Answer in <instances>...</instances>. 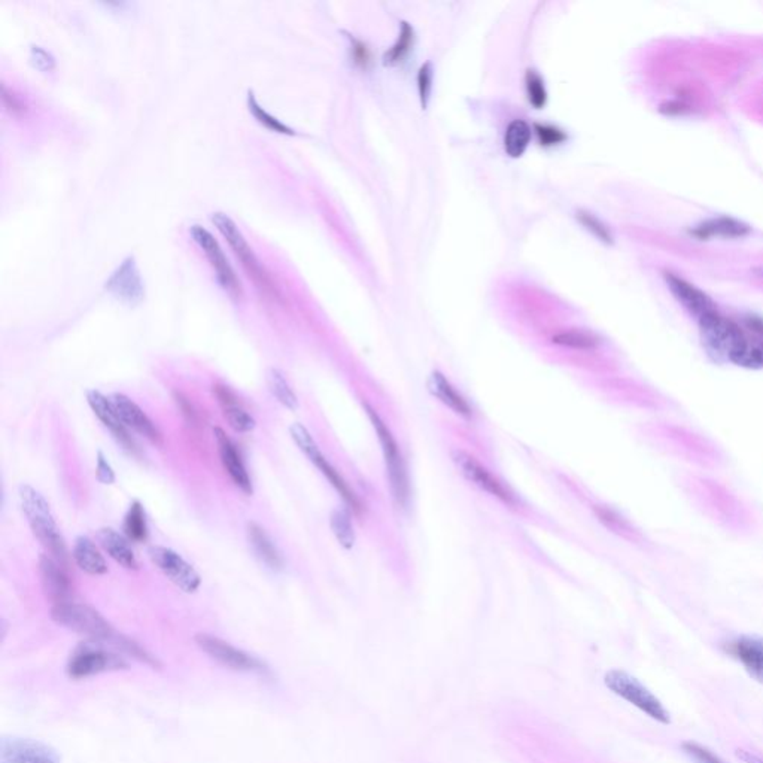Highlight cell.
Segmentation results:
<instances>
[{
  "label": "cell",
  "mask_w": 763,
  "mask_h": 763,
  "mask_svg": "<svg viewBox=\"0 0 763 763\" xmlns=\"http://www.w3.org/2000/svg\"><path fill=\"white\" fill-rule=\"evenodd\" d=\"M215 438H217L218 452L221 458L222 467L226 469L227 473L233 480V484L245 493V495H253V482L249 477L246 467H245L239 452L236 449L235 443L231 442L230 438L227 437L224 429H213Z\"/></svg>",
  "instance_id": "obj_18"
},
{
  "label": "cell",
  "mask_w": 763,
  "mask_h": 763,
  "mask_svg": "<svg viewBox=\"0 0 763 763\" xmlns=\"http://www.w3.org/2000/svg\"><path fill=\"white\" fill-rule=\"evenodd\" d=\"M19 498L35 537L50 552L51 558H54L60 565L68 568V549L46 497L30 485H21Z\"/></svg>",
  "instance_id": "obj_1"
},
{
  "label": "cell",
  "mask_w": 763,
  "mask_h": 763,
  "mask_svg": "<svg viewBox=\"0 0 763 763\" xmlns=\"http://www.w3.org/2000/svg\"><path fill=\"white\" fill-rule=\"evenodd\" d=\"M62 756L42 741L21 736H4L0 740V763H60Z\"/></svg>",
  "instance_id": "obj_11"
},
{
  "label": "cell",
  "mask_w": 763,
  "mask_h": 763,
  "mask_svg": "<svg viewBox=\"0 0 763 763\" xmlns=\"http://www.w3.org/2000/svg\"><path fill=\"white\" fill-rule=\"evenodd\" d=\"M525 87H527L529 104H533L535 109L544 108L547 102V91L542 77L534 70H528L527 77H525Z\"/></svg>",
  "instance_id": "obj_34"
},
{
  "label": "cell",
  "mask_w": 763,
  "mask_h": 763,
  "mask_svg": "<svg viewBox=\"0 0 763 763\" xmlns=\"http://www.w3.org/2000/svg\"><path fill=\"white\" fill-rule=\"evenodd\" d=\"M452 461L455 462L456 469L460 470L470 484L475 485L480 491L489 493L491 497L497 498L500 502L509 506H516V498L500 480L495 479L475 456L464 451L452 452Z\"/></svg>",
  "instance_id": "obj_13"
},
{
  "label": "cell",
  "mask_w": 763,
  "mask_h": 763,
  "mask_svg": "<svg viewBox=\"0 0 763 763\" xmlns=\"http://www.w3.org/2000/svg\"><path fill=\"white\" fill-rule=\"evenodd\" d=\"M604 684L611 693L640 709L647 717L660 725H671V714L662 701L633 674L624 669H610L605 673Z\"/></svg>",
  "instance_id": "obj_3"
},
{
  "label": "cell",
  "mask_w": 763,
  "mask_h": 763,
  "mask_svg": "<svg viewBox=\"0 0 763 763\" xmlns=\"http://www.w3.org/2000/svg\"><path fill=\"white\" fill-rule=\"evenodd\" d=\"M352 44V59L355 62L357 66L360 68L367 69L369 68V64H370V51L367 48L362 42L355 41L353 39Z\"/></svg>",
  "instance_id": "obj_45"
},
{
  "label": "cell",
  "mask_w": 763,
  "mask_h": 763,
  "mask_svg": "<svg viewBox=\"0 0 763 763\" xmlns=\"http://www.w3.org/2000/svg\"><path fill=\"white\" fill-rule=\"evenodd\" d=\"M747 326L750 327V330H753L754 333H758V335L763 336V321L762 319H760V318H747Z\"/></svg>",
  "instance_id": "obj_47"
},
{
  "label": "cell",
  "mask_w": 763,
  "mask_h": 763,
  "mask_svg": "<svg viewBox=\"0 0 763 763\" xmlns=\"http://www.w3.org/2000/svg\"><path fill=\"white\" fill-rule=\"evenodd\" d=\"M100 547L112 558L115 562L127 569H137L139 564L136 560L135 552L121 534L112 528H102L95 534Z\"/></svg>",
  "instance_id": "obj_21"
},
{
  "label": "cell",
  "mask_w": 763,
  "mask_h": 763,
  "mask_svg": "<svg viewBox=\"0 0 763 763\" xmlns=\"http://www.w3.org/2000/svg\"><path fill=\"white\" fill-rule=\"evenodd\" d=\"M538 142L543 146H555L567 140V135L560 130L558 127L547 126V124H535Z\"/></svg>",
  "instance_id": "obj_38"
},
{
  "label": "cell",
  "mask_w": 763,
  "mask_h": 763,
  "mask_svg": "<svg viewBox=\"0 0 763 763\" xmlns=\"http://www.w3.org/2000/svg\"><path fill=\"white\" fill-rule=\"evenodd\" d=\"M595 513L596 516L600 518L602 524L607 525L610 529H613L616 533H624L625 529H626V525H625L624 520L618 518V516H616L613 511L609 510V509H604V507H596Z\"/></svg>",
  "instance_id": "obj_43"
},
{
  "label": "cell",
  "mask_w": 763,
  "mask_h": 763,
  "mask_svg": "<svg viewBox=\"0 0 763 763\" xmlns=\"http://www.w3.org/2000/svg\"><path fill=\"white\" fill-rule=\"evenodd\" d=\"M531 142V127L524 120H515L507 127L504 135V149L511 159H519L524 155Z\"/></svg>",
  "instance_id": "obj_26"
},
{
  "label": "cell",
  "mask_w": 763,
  "mask_h": 763,
  "mask_svg": "<svg viewBox=\"0 0 763 763\" xmlns=\"http://www.w3.org/2000/svg\"><path fill=\"white\" fill-rule=\"evenodd\" d=\"M211 218H212V222L217 226L220 233L230 244L231 249L235 251L236 257L239 258L249 278L253 280L255 286L260 289V293L262 295H266L267 298H270V300L280 302L279 289H278L275 282L271 279L270 273L264 269L261 261L258 260L257 255L253 253V249L249 246L248 242L245 239V236L242 235V231L236 226V222L228 215L221 212L212 213V217Z\"/></svg>",
  "instance_id": "obj_2"
},
{
  "label": "cell",
  "mask_w": 763,
  "mask_h": 763,
  "mask_svg": "<svg viewBox=\"0 0 763 763\" xmlns=\"http://www.w3.org/2000/svg\"><path fill=\"white\" fill-rule=\"evenodd\" d=\"M124 534L127 540L133 543H144L148 538V524L145 515L144 506L139 502H133L124 518Z\"/></svg>",
  "instance_id": "obj_28"
},
{
  "label": "cell",
  "mask_w": 763,
  "mask_h": 763,
  "mask_svg": "<svg viewBox=\"0 0 763 763\" xmlns=\"http://www.w3.org/2000/svg\"><path fill=\"white\" fill-rule=\"evenodd\" d=\"M42 586L46 595L55 604L69 602L72 596V583L68 576V568L60 565L50 555H42L39 560Z\"/></svg>",
  "instance_id": "obj_16"
},
{
  "label": "cell",
  "mask_w": 763,
  "mask_h": 763,
  "mask_svg": "<svg viewBox=\"0 0 763 763\" xmlns=\"http://www.w3.org/2000/svg\"><path fill=\"white\" fill-rule=\"evenodd\" d=\"M413 44H415V30H413L411 24L402 21V32H400L398 41L385 54V64L386 66L402 64L407 59V55L411 54V51L413 50Z\"/></svg>",
  "instance_id": "obj_30"
},
{
  "label": "cell",
  "mask_w": 763,
  "mask_h": 763,
  "mask_svg": "<svg viewBox=\"0 0 763 763\" xmlns=\"http://www.w3.org/2000/svg\"><path fill=\"white\" fill-rule=\"evenodd\" d=\"M129 668V662L120 651L104 643H81L69 656L66 673L72 680L93 677L104 673H115Z\"/></svg>",
  "instance_id": "obj_6"
},
{
  "label": "cell",
  "mask_w": 763,
  "mask_h": 763,
  "mask_svg": "<svg viewBox=\"0 0 763 763\" xmlns=\"http://www.w3.org/2000/svg\"><path fill=\"white\" fill-rule=\"evenodd\" d=\"M736 758L740 759L741 762L744 763H763V756L760 754L750 751V750L738 749L735 751Z\"/></svg>",
  "instance_id": "obj_46"
},
{
  "label": "cell",
  "mask_w": 763,
  "mask_h": 763,
  "mask_svg": "<svg viewBox=\"0 0 763 763\" xmlns=\"http://www.w3.org/2000/svg\"><path fill=\"white\" fill-rule=\"evenodd\" d=\"M289 433H291V437H293L294 442L297 444L298 449L304 455L308 456L313 466L318 467V470L321 471L322 475L326 476V479L340 493V497L344 498V502L348 504L349 509L353 513L360 515L362 511L361 502L358 500L357 495L353 493L352 489L349 488V485L344 482V477L337 473L335 467L327 461L326 456L322 455L321 449L318 446L317 442L313 440L308 428L297 422V424L291 425Z\"/></svg>",
  "instance_id": "obj_7"
},
{
  "label": "cell",
  "mask_w": 763,
  "mask_h": 763,
  "mask_svg": "<svg viewBox=\"0 0 763 763\" xmlns=\"http://www.w3.org/2000/svg\"><path fill=\"white\" fill-rule=\"evenodd\" d=\"M246 533H248L249 544H251L253 552H255V555L260 558L262 564H266L269 568L275 569V571L282 569V567H284L282 556H280L279 551L276 549L275 544L271 542L270 537L267 535L264 528H261L257 524H249Z\"/></svg>",
  "instance_id": "obj_24"
},
{
  "label": "cell",
  "mask_w": 763,
  "mask_h": 763,
  "mask_svg": "<svg viewBox=\"0 0 763 763\" xmlns=\"http://www.w3.org/2000/svg\"><path fill=\"white\" fill-rule=\"evenodd\" d=\"M665 279H667V284H668L671 293L674 294V297L677 298L678 302L682 303L683 306L689 312L693 313L695 317L702 318L717 311L714 303L709 300V295H705L701 289L696 288L682 278L667 273Z\"/></svg>",
  "instance_id": "obj_20"
},
{
  "label": "cell",
  "mask_w": 763,
  "mask_h": 763,
  "mask_svg": "<svg viewBox=\"0 0 763 763\" xmlns=\"http://www.w3.org/2000/svg\"><path fill=\"white\" fill-rule=\"evenodd\" d=\"M213 393L217 395L218 402L222 406V411L230 409L233 406H239V402H237L235 394L231 393L230 388H227L224 385H215L213 386Z\"/></svg>",
  "instance_id": "obj_44"
},
{
  "label": "cell",
  "mask_w": 763,
  "mask_h": 763,
  "mask_svg": "<svg viewBox=\"0 0 763 763\" xmlns=\"http://www.w3.org/2000/svg\"><path fill=\"white\" fill-rule=\"evenodd\" d=\"M87 402H88V406L91 407L93 413L112 433L113 437L117 438L118 442L121 443L122 446L129 451L136 452L135 442L127 431L126 425L122 424V420L120 419V416L113 407L112 400H108L104 394L95 391V389H91L87 393Z\"/></svg>",
  "instance_id": "obj_17"
},
{
  "label": "cell",
  "mask_w": 763,
  "mask_h": 763,
  "mask_svg": "<svg viewBox=\"0 0 763 763\" xmlns=\"http://www.w3.org/2000/svg\"><path fill=\"white\" fill-rule=\"evenodd\" d=\"M700 326L707 346L725 358H729L732 351L747 337L738 324L723 318L717 311L700 318Z\"/></svg>",
  "instance_id": "obj_12"
},
{
  "label": "cell",
  "mask_w": 763,
  "mask_h": 763,
  "mask_svg": "<svg viewBox=\"0 0 763 763\" xmlns=\"http://www.w3.org/2000/svg\"><path fill=\"white\" fill-rule=\"evenodd\" d=\"M428 389L438 402H442L452 411H455L456 415L462 418H470L473 415L470 404L452 386L451 382L440 371H434L433 375L429 376Z\"/></svg>",
  "instance_id": "obj_22"
},
{
  "label": "cell",
  "mask_w": 763,
  "mask_h": 763,
  "mask_svg": "<svg viewBox=\"0 0 763 763\" xmlns=\"http://www.w3.org/2000/svg\"><path fill=\"white\" fill-rule=\"evenodd\" d=\"M366 411L384 452L385 467L394 502L398 509H406L411 502V482L407 475L406 462L402 460V452L393 433L389 431L384 420L380 419V416L369 404H366Z\"/></svg>",
  "instance_id": "obj_5"
},
{
  "label": "cell",
  "mask_w": 763,
  "mask_h": 763,
  "mask_svg": "<svg viewBox=\"0 0 763 763\" xmlns=\"http://www.w3.org/2000/svg\"><path fill=\"white\" fill-rule=\"evenodd\" d=\"M149 560L163 573L169 582L187 593H195L202 585L200 574L179 553L163 546H153L148 551Z\"/></svg>",
  "instance_id": "obj_10"
},
{
  "label": "cell",
  "mask_w": 763,
  "mask_h": 763,
  "mask_svg": "<svg viewBox=\"0 0 763 763\" xmlns=\"http://www.w3.org/2000/svg\"><path fill=\"white\" fill-rule=\"evenodd\" d=\"M190 233L195 244L199 245L200 248L203 249V253H206L211 266L217 273V279L222 289L227 291L231 298L239 300L242 297V286H240L239 279H237L233 267L227 260L226 253L222 251L221 245L218 244V240L215 239V236L202 226L191 227Z\"/></svg>",
  "instance_id": "obj_9"
},
{
  "label": "cell",
  "mask_w": 763,
  "mask_h": 763,
  "mask_svg": "<svg viewBox=\"0 0 763 763\" xmlns=\"http://www.w3.org/2000/svg\"><path fill=\"white\" fill-rule=\"evenodd\" d=\"M692 233L696 237H700V239H709V237H713V236H720V237H741V236H745L749 233V227L742 224V222L732 220V218H717V220H711V221L701 224Z\"/></svg>",
  "instance_id": "obj_25"
},
{
  "label": "cell",
  "mask_w": 763,
  "mask_h": 763,
  "mask_svg": "<svg viewBox=\"0 0 763 763\" xmlns=\"http://www.w3.org/2000/svg\"><path fill=\"white\" fill-rule=\"evenodd\" d=\"M195 643L211 659L226 668L240 671V673L258 674L262 677L271 674L266 662H262L257 656L251 655L248 651H240L221 638L213 637L208 634H199L195 637Z\"/></svg>",
  "instance_id": "obj_8"
},
{
  "label": "cell",
  "mask_w": 763,
  "mask_h": 763,
  "mask_svg": "<svg viewBox=\"0 0 763 763\" xmlns=\"http://www.w3.org/2000/svg\"><path fill=\"white\" fill-rule=\"evenodd\" d=\"M431 87H433V69L431 64L425 63L420 66L418 72V91H419L420 104L424 109L428 106Z\"/></svg>",
  "instance_id": "obj_39"
},
{
  "label": "cell",
  "mask_w": 763,
  "mask_h": 763,
  "mask_svg": "<svg viewBox=\"0 0 763 763\" xmlns=\"http://www.w3.org/2000/svg\"><path fill=\"white\" fill-rule=\"evenodd\" d=\"M95 477L99 480L100 484L104 485H112L115 482V473H113V469L109 464L108 460H106V456L99 452L97 453V467H95Z\"/></svg>",
  "instance_id": "obj_42"
},
{
  "label": "cell",
  "mask_w": 763,
  "mask_h": 763,
  "mask_svg": "<svg viewBox=\"0 0 763 763\" xmlns=\"http://www.w3.org/2000/svg\"><path fill=\"white\" fill-rule=\"evenodd\" d=\"M552 342L562 348L577 349V351H592L598 346L595 336L582 330L560 331L552 337Z\"/></svg>",
  "instance_id": "obj_32"
},
{
  "label": "cell",
  "mask_w": 763,
  "mask_h": 763,
  "mask_svg": "<svg viewBox=\"0 0 763 763\" xmlns=\"http://www.w3.org/2000/svg\"><path fill=\"white\" fill-rule=\"evenodd\" d=\"M2 102L4 108L15 117H23L28 112V104L24 102L21 95H17L14 90L8 88L6 84H2Z\"/></svg>",
  "instance_id": "obj_37"
},
{
  "label": "cell",
  "mask_w": 763,
  "mask_h": 763,
  "mask_svg": "<svg viewBox=\"0 0 763 763\" xmlns=\"http://www.w3.org/2000/svg\"><path fill=\"white\" fill-rule=\"evenodd\" d=\"M727 360L745 369H763V340L745 337Z\"/></svg>",
  "instance_id": "obj_27"
},
{
  "label": "cell",
  "mask_w": 763,
  "mask_h": 763,
  "mask_svg": "<svg viewBox=\"0 0 763 763\" xmlns=\"http://www.w3.org/2000/svg\"><path fill=\"white\" fill-rule=\"evenodd\" d=\"M51 618L55 624L62 625L69 631L84 635L91 642L104 643L112 646L120 634L109 625L108 620L90 605L78 602L55 604L51 610Z\"/></svg>",
  "instance_id": "obj_4"
},
{
  "label": "cell",
  "mask_w": 763,
  "mask_h": 763,
  "mask_svg": "<svg viewBox=\"0 0 763 763\" xmlns=\"http://www.w3.org/2000/svg\"><path fill=\"white\" fill-rule=\"evenodd\" d=\"M331 529L335 533L340 546L344 549H352L355 544V533H353L352 520L346 509H337L331 515Z\"/></svg>",
  "instance_id": "obj_33"
},
{
  "label": "cell",
  "mask_w": 763,
  "mask_h": 763,
  "mask_svg": "<svg viewBox=\"0 0 763 763\" xmlns=\"http://www.w3.org/2000/svg\"><path fill=\"white\" fill-rule=\"evenodd\" d=\"M682 749L693 763H726L720 756L714 753L713 750H709L705 745L698 744L695 741L683 742Z\"/></svg>",
  "instance_id": "obj_36"
},
{
  "label": "cell",
  "mask_w": 763,
  "mask_h": 763,
  "mask_svg": "<svg viewBox=\"0 0 763 763\" xmlns=\"http://www.w3.org/2000/svg\"><path fill=\"white\" fill-rule=\"evenodd\" d=\"M267 385L270 389L271 395L289 411H297L298 398L289 386L288 382L278 369H270L267 371Z\"/></svg>",
  "instance_id": "obj_29"
},
{
  "label": "cell",
  "mask_w": 763,
  "mask_h": 763,
  "mask_svg": "<svg viewBox=\"0 0 763 763\" xmlns=\"http://www.w3.org/2000/svg\"><path fill=\"white\" fill-rule=\"evenodd\" d=\"M224 416H226L227 422H228L231 428L235 429L236 433H251L257 427V422H255L253 416L249 415L248 411H245V409H242L240 404L239 406L226 409Z\"/></svg>",
  "instance_id": "obj_35"
},
{
  "label": "cell",
  "mask_w": 763,
  "mask_h": 763,
  "mask_svg": "<svg viewBox=\"0 0 763 763\" xmlns=\"http://www.w3.org/2000/svg\"><path fill=\"white\" fill-rule=\"evenodd\" d=\"M248 109L251 115H253V117L255 118L261 126L269 129V130L275 131V133H280V135H297L291 127L286 126V124H284L280 120H278V118L273 117V115L267 112L266 109L262 108L261 104H258L257 97L253 95V91L251 90L248 91Z\"/></svg>",
  "instance_id": "obj_31"
},
{
  "label": "cell",
  "mask_w": 763,
  "mask_h": 763,
  "mask_svg": "<svg viewBox=\"0 0 763 763\" xmlns=\"http://www.w3.org/2000/svg\"><path fill=\"white\" fill-rule=\"evenodd\" d=\"M30 62L41 72H51L55 68L54 57L41 46H33L30 48Z\"/></svg>",
  "instance_id": "obj_41"
},
{
  "label": "cell",
  "mask_w": 763,
  "mask_h": 763,
  "mask_svg": "<svg viewBox=\"0 0 763 763\" xmlns=\"http://www.w3.org/2000/svg\"><path fill=\"white\" fill-rule=\"evenodd\" d=\"M754 273H756V275H754V276H759V278H763V267H759V269H756V270H754Z\"/></svg>",
  "instance_id": "obj_48"
},
{
  "label": "cell",
  "mask_w": 763,
  "mask_h": 763,
  "mask_svg": "<svg viewBox=\"0 0 763 763\" xmlns=\"http://www.w3.org/2000/svg\"><path fill=\"white\" fill-rule=\"evenodd\" d=\"M73 560L84 573L104 576L108 573V564L95 543L88 537H78L73 546Z\"/></svg>",
  "instance_id": "obj_23"
},
{
  "label": "cell",
  "mask_w": 763,
  "mask_h": 763,
  "mask_svg": "<svg viewBox=\"0 0 763 763\" xmlns=\"http://www.w3.org/2000/svg\"><path fill=\"white\" fill-rule=\"evenodd\" d=\"M722 649L732 659L740 662L749 677L763 684V638L758 635H738L723 643Z\"/></svg>",
  "instance_id": "obj_15"
},
{
  "label": "cell",
  "mask_w": 763,
  "mask_h": 763,
  "mask_svg": "<svg viewBox=\"0 0 763 763\" xmlns=\"http://www.w3.org/2000/svg\"><path fill=\"white\" fill-rule=\"evenodd\" d=\"M108 293L127 306L139 304L145 297V286L135 257H127L109 276L104 284Z\"/></svg>",
  "instance_id": "obj_14"
},
{
  "label": "cell",
  "mask_w": 763,
  "mask_h": 763,
  "mask_svg": "<svg viewBox=\"0 0 763 763\" xmlns=\"http://www.w3.org/2000/svg\"><path fill=\"white\" fill-rule=\"evenodd\" d=\"M112 404L118 416H120V419L122 420V424L126 425L127 428L135 429L136 433H139L140 435H144L157 444L162 443V434H160L159 428L133 400L122 395V394H115L112 397Z\"/></svg>",
  "instance_id": "obj_19"
},
{
  "label": "cell",
  "mask_w": 763,
  "mask_h": 763,
  "mask_svg": "<svg viewBox=\"0 0 763 763\" xmlns=\"http://www.w3.org/2000/svg\"><path fill=\"white\" fill-rule=\"evenodd\" d=\"M577 218L578 221L582 222L583 226L586 227L587 230L591 231V233H593L598 239L607 242V244H611L610 231L607 230V227L598 218L587 212H578Z\"/></svg>",
  "instance_id": "obj_40"
}]
</instances>
